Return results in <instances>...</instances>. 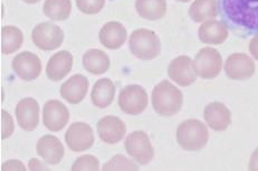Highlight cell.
I'll return each mask as SVG.
<instances>
[{
  "mask_svg": "<svg viewBox=\"0 0 258 171\" xmlns=\"http://www.w3.org/2000/svg\"><path fill=\"white\" fill-rule=\"evenodd\" d=\"M194 64L199 77L203 79H213L220 74L223 68V57L217 49L206 47L196 55Z\"/></svg>",
  "mask_w": 258,
  "mask_h": 171,
  "instance_id": "4",
  "label": "cell"
},
{
  "mask_svg": "<svg viewBox=\"0 0 258 171\" xmlns=\"http://www.w3.org/2000/svg\"><path fill=\"white\" fill-rule=\"evenodd\" d=\"M17 122L26 131H33L39 122V105L34 98H24L20 100L16 109Z\"/></svg>",
  "mask_w": 258,
  "mask_h": 171,
  "instance_id": "14",
  "label": "cell"
},
{
  "mask_svg": "<svg viewBox=\"0 0 258 171\" xmlns=\"http://www.w3.org/2000/svg\"><path fill=\"white\" fill-rule=\"evenodd\" d=\"M43 9L46 17L55 22H63L70 17L72 3L71 0H46Z\"/></svg>",
  "mask_w": 258,
  "mask_h": 171,
  "instance_id": "26",
  "label": "cell"
},
{
  "mask_svg": "<svg viewBox=\"0 0 258 171\" xmlns=\"http://www.w3.org/2000/svg\"><path fill=\"white\" fill-rule=\"evenodd\" d=\"M99 137L107 144H115L124 138L126 127L120 118L106 116L100 119L96 124Z\"/></svg>",
  "mask_w": 258,
  "mask_h": 171,
  "instance_id": "13",
  "label": "cell"
},
{
  "mask_svg": "<svg viewBox=\"0 0 258 171\" xmlns=\"http://www.w3.org/2000/svg\"><path fill=\"white\" fill-rule=\"evenodd\" d=\"M32 39L39 49L49 51L57 49L63 44L64 33L57 25L42 23L34 28Z\"/></svg>",
  "mask_w": 258,
  "mask_h": 171,
  "instance_id": "7",
  "label": "cell"
},
{
  "mask_svg": "<svg viewBox=\"0 0 258 171\" xmlns=\"http://www.w3.org/2000/svg\"><path fill=\"white\" fill-rule=\"evenodd\" d=\"M249 171H258V148L252 152L248 164Z\"/></svg>",
  "mask_w": 258,
  "mask_h": 171,
  "instance_id": "34",
  "label": "cell"
},
{
  "mask_svg": "<svg viewBox=\"0 0 258 171\" xmlns=\"http://www.w3.org/2000/svg\"><path fill=\"white\" fill-rule=\"evenodd\" d=\"M248 49L251 56L254 57L256 60H258V35L255 36V37L250 40Z\"/></svg>",
  "mask_w": 258,
  "mask_h": 171,
  "instance_id": "33",
  "label": "cell"
},
{
  "mask_svg": "<svg viewBox=\"0 0 258 171\" xmlns=\"http://www.w3.org/2000/svg\"><path fill=\"white\" fill-rule=\"evenodd\" d=\"M28 168L30 170H49L47 165H45L44 163L40 162L39 160L36 159V158H33V159L29 160Z\"/></svg>",
  "mask_w": 258,
  "mask_h": 171,
  "instance_id": "32",
  "label": "cell"
},
{
  "mask_svg": "<svg viewBox=\"0 0 258 171\" xmlns=\"http://www.w3.org/2000/svg\"><path fill=\"white\" fill-rule=\"evenodd\" d=\"M168 76L181 87L192 85L197 79V72L192 59L188 56H179L174 58L168 67Z\"/></svg>",
  "mask_w": 258,
  "mask_h": 171,
  "instance_id": "9",
  "label": "cell"
},
{
  "mask_svg": "<svg viewBox=\"0 0 258 171\" xmlns=\"http://www.w3.org/2000/svg\"><path fill=\"white\" fill-rule=\"evenodd\" d=\"M100 162L96 157L92 154H84L77 158L76 161L72 165V170H99Z\"/></svg>",
  "mask_w": 258,
  "mask_h": 171,
  "instance_id": "28",
  "label": "cell"
},
{
  "mask_svg": "<svg viewBox=\"0 0 258 171\" xmlns=\"http://www.w3.org/2000/svg\"><path fill=\"white\" fill-rule=\"evenodd\" d=\"M89 90V80L83 75H74L60 87L59 93L71 105H77L84 99Z\"/></svg>",
  "mask_w": 258,
  "mask_h": 171,
  "instance_id": "15",
  "label": "cell"
},
{
  "mask_svg": "<svg viewBox=\"0 0 258 171\" xmlns=\"http://www.w3.org/2000/svg\"><path fill=\"white\" fill-rule=\"evenodd\" d=\"M70 120V111L58 100H48L43 109V122L48 130L60 131Z\"/></svg>",
  "mask_w": 258,
  "mask_h": 171,
  "instance_id": "12",
  "label": "cell"
},
{
  "mask_svg": "<svg viewBox=\"0 0 258 171\" xmlns=\"http://www.w3.org/2000/svg\"><path fill=\"white\" fill-rule=\"evenodd\" d=\"M204 118L206 123L215 131H224L231 123L229 109L221 102H211L205 108Z\"/></svg>",
  "mask_w": 258,
  "mask_h": 171,
  "instance_id": "17",
  "label": "cell"
},
{
  "mask_svg": "<svg viewBox=\"0 0 258 171\" xmlns=\"http://www.w3.org/2000/svg\"><path fill=\"white\" fill-rule=\"evenodd\" d=\"M115 97V85L113 81L103 78L97 80L92 89L91 99L93 105L97 108H106L111 105Z\"/></svg>",
  "mask_w": 258,
  "mask_h": 171,
  "instance_id": "21",
  "label": "cell"
},
{
  "mask_svg": "<svg viewBox=\"0 0 258 171\" xmlns=\"http://www.w3.org/2000/svg\"><path fill=\"white\" fill-rule=\"evenodd\" d=\"M13 68L17 76L25 81H32L42 72V62L37 55L30 51H24L13 59Z\"/></svg>",
  "mask_w": 258,
  "mask_h": 171,
  "instance_id": "11",
  "label": "cell"
},
{
  "mask_svg": "<svg viewBox=\"0 0 258 171\" xmlns=\"http://www.w3.org/2000/svg\"><path fill=\"white\" fill-rule=\"evenodd\" d=\"M179 146L187 151H198L208 142L209 132L204 122L188 119L179 124L175 133Z\"/></svg>",
  "mask_w": 258,
  "mask_h": 171,
  "instance_id": "2",
  "label": "cell"
},
{
  "mask_svg": "<svg viewBox=\"0 0 258 171\" xmlns=\"http://www.w3.org/2000/svg\"><path fill=\"white\" fill-rule=\"evenodd\" d=\"M225 72L231 80H246L255 74V62L246 54L230 55L225 62Z\"/></svg>",
  "mask_w": 258,
  "mask_h": 171,
  "instance_id": "10",
  "label": "cell"
},
{
  "mask_svg": "<svg viewBox=\"0 0 258 171\" xmlns=\"http://www.w3.org/2000/svg\"><path fill=\"white\" fill-rule=\"evenodd\" d=\"M23 33L15 26H4L2 28V53L10 55L17 51L23 45Z\"/></svg>",
  "mask_w": 258,
  "mask_h": 171,
  "instance_id": "25",
  "label": "cell"
},
{
  "mask_svg": "<svg viewBox=\"0 0 258 171\" xmlns=\"http://www.w3.org/2000/svg\"><path fill=\"white\" fill-rule=\"evenodd\" d=\"M183 95L177 87L168 80L158 84L152 91V106L154 111L162 117H171L180 111Z\"/></svg>",
  "mask_w": 258,
  "mask_h": 171,
  "instance_id": "1",
  "label": "cell"
},
{
  "mask_svg": "<svg viewBox=\"0 0 258 171\" xmlns=\"http://www.w3.org/2000/svg\"><path fill=\"white\" fill-rule=\"evenodd\" d=\"M218 15L216 0H195L189 8V16L195 23H205Z\"/></svg>",
  "mask_w": 258,
  "mask_h": 171,
  "instance_id": "24",
  "label": "cell"
},
{
  "mask_svg": "<svg viewBox=\"0 0 258 171\" xmlns=\"http://www.w3.org/2000/svg\"><path fill=\"white\" fill-rule=\"evenodd\" d=\"M125 150L130 157L142 165L151 162L154 149L148 134L144 131H134L130 133L124 142Z\"/></svg>",
  "mask_w": 258,
  "mask_h": 171,
  "instance_id": "5",
  "label": "cell"
},
{
  "mask_svg": "<svg viewBox=\"0 0 258 171\" xmlns=\"http://www.w3.org/2000/svg\"><path fill=\"white\" fill-rule=\"evenodd\" d=\"M148 93L139 85H130L123 88L118 96V106L126 115L138 116L148 106Z\"/></svg>",
  "mask_w": 258,
  "mask_h": 171,
  "instance_id": "6",
  "label": "cell"
},
{
  "mask_svg": "<svg viewBox=\"0 0 258 171\" xmlns=\"http://www.w3.org/2000/svg\"><path fill=\"white\" fill-rule=\"evenodd\" d=\"M104 171H110V170H139L138 165L131 161L130 159L122 154H116L114 157L110 159V161H107L104 165H103V169Z\"/></svg>",
  "mask_w": 258,
  "mask_h": 171,
  "instance_id": "27",
  "label": "cell"
},
{
  "mask_svg": "<svg viewBox=\"0 0 258 171\" xmlns=\"http://www.w3.org/2000/svg\"><path fill=\"white\" fill-rule=\"evenodd\" d=\"M37 153L48 164H58L64 157V147L58 138L46 134L37 142Z\"/></svg>",
  "mask_w": 258,
  "mask_h": 171,
  "instance_id": "18",
  "label": "cell"
},
{
  "mask_svg": "<svg viewBox=\"0 0 258 171\" xmlns=\"http://www.w3.org/2000/svg\"><path fill=\"white\" fill-rule=\"evenodd\" d=\"M65 141L72 151H85L94 143V133L90 124L85 122H74L67 129Z\"/></svg>",
  "mask_w": 258,
  "mask_h": 171,
  "instance_id": "8",
  "label": "cell"
},
{
  "mask_svg": "<svg viewBox=\"0 0 258 171\" xmlns=\"http://www.w3.org/2000/svg\"><path fill=\"white\" fill-rule=\"evenodd\" d=\"M101 44L107 49L115 50L124 45L127 33L121 23L110 22L103 26L99 34Z\"/></svg>",
  "mask_w": 258,
  "mask_h": 171,
  "instance_id": "19",
  "label": "cell"
},
{
  "mask_svg": "<svg viewBox=\"0 0 258 171\" xmlns=\"http://www.w3.org/2000/svg\"><path fill=\"white\" fill-rule=\"evenodd\" d=\"M136 8L140 17L147 20H159L167 14L166 0H137Z\"/></svg>",
  "mask_w": 258,
  "mask_h": 171,
  "instance_id": "22",
  "label": "cell"
},
{
  "mask_svg": "<svg viewBox=\"0 0 258 171\" xmlns=\"http://www.w3.org/2000/svg\"><path fill=\"white\" fill-rule=\"evenodd\" d=\"M131 53L141 60L157 58L161 51V45L157 34L146 28L134 30L128 39Z\"/></svg>",
  "mask_w": 258,
  "mask_h": 171,
  "instance_id": "3",
  "label": "cell"
},
{
  "mask_svg": "<svg viewBox=\"0 0 258 171\" xmlns=\"http://www.w3.org/2000/svg\"><path fill=\"white\" fill-rule=\"evenodd\" d=\"M2 170H26V167L22 161H19V160H9V161L3 163Z\"/></svg>",
  "mask_w": 258,
  "mask_h": 171,
  "instance_id": "31",
  "label": "cell"
},
{
  "mask_svg": "<svg viewBox=\"0 0 258 171\" xmlns=\"http://www.w3.org/2000/svg\"><path fill=\"white\" fill-rule=\"evenodd\" d=\"M105 5V0H76V6L86 15L99 14Z\"/></svg>",
  "mask_w": 258,
  "mask_h": 171,
  "instance_id": "29",
  "label": "cell"
},
{
  "mask_svg": "<svg viewBox=\"0 0 258 171\" xmlns=\"http://www.w3.org/2000/svg\"><path fill=\"white\" fill-rule=\"evenodd\" d=\"M177 2H180V3H188V2H190V0H177Z\"/></svg>",
  "mask_w": 258,
  "mask_h": 171,
  "instance_id": "36",
  "label": "cell"
},
{
  "mask_svg": "<svg viewBox=\"0 0 258 171\" xmlns=\"http://www.w3.org/2000/svg\"><path fill=\"white\" fill-rule=\"evenodd\" d=\"M84 68L92 75H102L110 68V58L100 49H90L83 56Z\"/></svg>",
  "mask_w": 258,
  "mask_h": 171,
  "instance_id": "23",
  "label": "cell"
},
{
  "mask_svg": "<svg viewBox=\"0 0 258 171\" xmlns=\"http://www.w3.org/2000/svg\"><path fill=\"white\" fill-rule=\"evenodd\" d=\"M198 36L201 43L206 45H221L228 38V29L221 22L209 19L200 26Z\"/></svg>",
  "mask_w": 258,
  "mask_h": 171,
  "instance_id": "20",
  "label": "cell"
},
{
  "mask_svg": "<svg viewBox=\"0 0 258 171\" xmlns=\"http://www.w3.org/2000/svg\"><path fill=\"white\" fill-rule=\"evenodd\" d=\"M23 2H25L26 4H36L38 3L39 0H23Z\"/></svg>",
  "mask_w": 258,
  "mask_h": 171,
  "instance_id": "35",
  "label": "cell"
},
{
  "mask_svg": "<svg viewBox=\"0 0 258 171\" xmlns=\"http://www.w3.org/2000/svg\"><path fill=\"white\" fill-rule=\"evenodd\" d=\"M74 58L70 51L61 50L50 57L46 66V75L53 81H59L70 74L73 68Z\"/></svg>",
  "mask_w": 258,
  "mask_h": 171,
  "instance_id": "16",
  "label": "cell"
},
{
  "mask_svg": "<svg viewBox=\"0 0 258 171\" xmlns=\"http://www.w3.org/2000/svg\"><path fill=\"white\" fill-rule=\"evenodd\" d=\"M2 138L7 139L14 132V121L6 110H2Z\"/></svg>",
  "mask_w": 258,
  "mask_h": 171,
  "instance_id": "30",
  "label": "cell"
}]
</instances>
